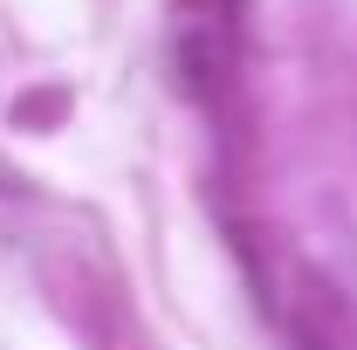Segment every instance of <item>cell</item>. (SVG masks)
<instances>
[{
    "instance_id": "cell-1",
    "label": "cell",
    "mask_w": 357,
    "mask_h": 350,
    "mask_svg": "<svg viewBox=\"0 0 357 350\" xmlns=\"http://www.w3.org/2000/svg\"><path fill=\"white\" fill-rule=\"evenodd\" d=\"M185 7H192V14H227L234 0H185Z\"/></svg>"
}]
</instances>
